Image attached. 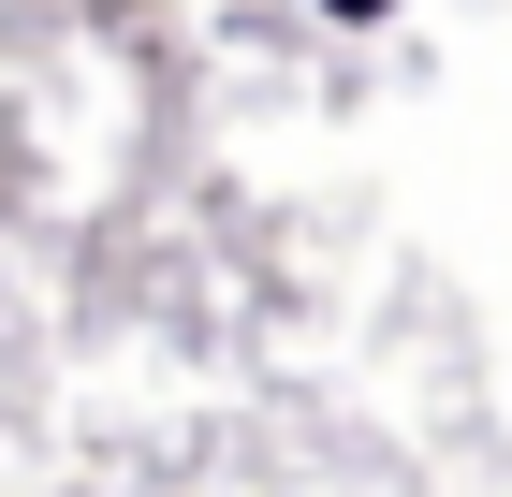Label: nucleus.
<instances>
[{
  "mask_svg": "<svg viewBox=\"0 0 512 497\" xmlns=\"http://www.w3.org/2000/svg\"><path fill=\"white\" fill-rule=\"evenodd\" d=\"M337 15H366V0H337Z\"/></svg>",
  "mask_w": 512,
  "mask_h": 497,
  "instance_id": "f257e3e1",
  "label": "nucleus"
}]
</instances>
